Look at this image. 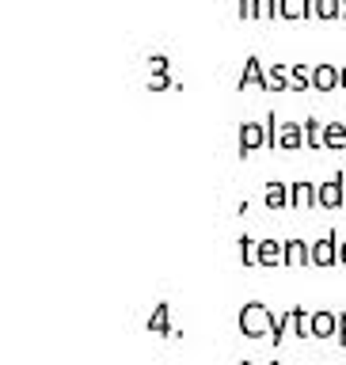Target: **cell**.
I'll return each instance as SVG.
<instances>
[{
	"label": "cell",
	"instance_id": "cell-17",
	"mask_svg": "<svg viewBox=\"0 0 346 365\" xmlns=\"http://www.w3.org/2000/svg\"><path fill=\"white\" fill-rule=\"evenodd\" d=\"M324 148H346V122H327L324 125Z\"/></svg>",
	"mask_w": 346,
	"mask_h": 365
},
{
	"label": "cell",
	"instance_id": "cell-11",
	"mask_svg": "<svg viewBox=\"0 0 346 365\" xmlns=\"http://www.w3.org/2000/svg\"><path fill=\"white\" fill-rule=\"evenodd\" d=\"M335 335H339V316L327 312V308L312 312V339H335Z\"/></svg>",
	"mask_w": 346,
	"mask_h": 365
},
{
	"label": "cell",
	"instance_id": "cell-3",
	"mask_svg": "<svg viewBox=\"0 0 346 365\" xmlns=\"http://www.w3.org/2000/svg\"><path fill=\"white\" fill-rule=\"evenodd\" d=\"M342 88V73L331 61H316L312 65V91H335Z\"/></svg>",
	"mask_w": 346,
	"mask_h": 365
},
{
	"label": "cell",
	"instance_id": "cell-7",
	"mask_svg": "<svg viewBox=\"0 0 346 365\" xmlns=\"http://www.w3.org/2000/svg\"><path fill=\"white\" fill-rule=\"evenodd\" d=\"M145 327H148V335H160V339H171V335H175V327H171V304H156Z\"/></svg>",
	"mask_w": 346,
	"mask_h": 365
},
{
	"label": "cell",
	"instance_id": "cell-5",
	"mask_svg": "<svg viewBox=\"0 0 346 365\" xmlns=\"http://www.w3.org/2000/svg\"><path fill=\"white\" fill-rule=\"evenodd\" d=\"M236 88H240V91H244V88H259V91H267V68H263L259 57H248V61H244V73H240Z\"/></svg>",
	"mask_w": 346,
	"mask_h": 365
},
{
	"label": "cell",
	"instance_id": "cell-24",
	"mask_svg": "<svg viewBox=\"0 0 346 365\" xmlns=\"http://www.w3.org/2000/svg\"><path fill=\"white\" fill-rule=\"evenodd\" d=\"M168 88H179L171 76H148V91H168Z\"/></svg>",
	"mask_w": 346,
	"mask_h": 365
},
{
	"label": "cell",
	"instance_id": "cell-4",
	"mask_svg": "<svg viewBox=\"0 0 346 365\" xmlns=\"http://www.w3.org/2000/svg\"><path fill=\"white\" fill-rule=\"evenodd\" d=\"M339 244H342V240H335V232H327L324 240H316V244H312V267H335V262H339Z\"/></svg>",
	"mask_w": 346,
	"mask_h": 365
},
{
	"label": "cell",
	"instance_id": "cell-23",
	"mask_svg": "<svg viewBox=\"0 0 346 365\" xmlns=\"http://www.w3.org/2000/svg\"><path fill=\"white\" fill-rule=\"evenodd\" d=\"M263 125H267V145L278 148V125H282V122L274 118V114H267V122H263Z\"/></svg>",
	"mask_w": 346,
	"mask_h": 365
},
{
	"label": "cell",
	"instance_id": "cell-16",
	"mask_svg": "<svg viewBox=\"0 0 346 365\" xmlns=\"http://www.w3.org/2000/svg\"><path fill=\"white\" fill-rule=\"evenodd\" d=\"M236 244H240V262H244V267H259V240L244 232Z\"/></svg>",
	"mask_w": 346,
	"mask_h": 365
},
{
	"label": "cell",
	"instance_id": "cell-22",
	"mask_svg": "<svg viewBox=\"0 0 346 365\" xmlns=\"http://www.w3.org/2000/svg\"><path fill=\"white\" fill-rule=\"evenodd\" d=\"M148 68H153V76H168V68H171V61L164 53H153L148 57Z\"/></svg>",
	"mask_w": 346,
	"mask_h": 365
},
{
	"label": "cell",
	"instance_id": "cell-14",
	"mask_svg": "<svg viewBox=\"0 0 346 365\" xmlns=\"http://www.w3.org/2000/svg\"><path fill=\"white\" fill-rule=\"evenodd\" d=\"M267 91H293V80H290V65L274 61L267 68Z\"/></svg>",
	"mask_w": 346,
	"mask_h": 365
},
{
	"label": "cell",
	"instance_id": "cell-6",
	"mask_svg": "<svg viewBox=\"0 0 346 365\" xmlns=\"http://www.w3.org/2000/svg\"><path fill=\"white\" fill-rule=\"evenodd\" d=\"M290 202L293 210H308V205H320V182H290Z\"/></svg>",
	"mask_w": 346,
	"mask_h": 365
},
{
	"label": "cell",
	"instance_id": "cell-20",
	"mask_svg": "<svg viewBox=\"0 0 346 365\" xmlns=\"http://www.w3.org/2000/svg\"><path fill=\"white\" fill-rule=\"evenodd\" d=\"M312 16L316 19H339L342 16V0H312Z\"/></svg>",
	"mask_w": 346,
	"mask_h": 365
},
{
	"label": "cell",
	"instance_id": "cell-29",
	"mask_svg": "<svg viewBox=\"0 0 346 365\" xmlns=\"http://www.w3.org/2000/svg\"><path fill=\"white\" fill-rule=\"evenodd\" d=\"M339 19H346V0H342V16H339Z\"/></svg>",
	"mask_w": 346,
	"mask_h": 365
},
{
	"label": "cell",
	"instance_id": "cell-12",
	"mask_svg": "<svg viewBox=\"0 0 346 365\" xmlns=\"http://www.w3.org/2000/svg\"><path fill=\"white\" fill-rule=\"evenodd\" d=\"M312 262V244H305V240H285V267H308Z\"/></svg>",
	"mask_w": 346,
	"mask_h": 365
},
{
	"label": "cell",
	"instance_id": "cell-19",
	"mask_svg": "<svg viewBox=\"0 0 346 365\" xmlns=\"http://www.w3.org/2000/svg\"><path fill=\"white\" fill-rule=\"evenodd\" d=\"M290 80H293V91H308L312 88V68L305 61H297V65H290Z\"/></svg>",
	"mask_w": 346,
	"mask_h": 365
},
{
	"label": "cell",
	"instance_id": "cell-28",
	"mask_svg": "<svg viewBox=\"0 0 346 365\" xmlns=\"http://www.w3.org/2000/svg\"><path fill=\"white\" fill-rule=\"evenodd\" d=\"M339 73H342V91H346V65H342V68H339Z\"/></svg>",
	"mask_w": 346,
	"mask_h": 365
},
{
	"label": "cell",
	"instance_id": "cell-26",
	"mask_svg": "<svg viewBox=\"0 0 346 365\" xmlns=\"http://www.w3.org/2000/svg\"><path fill=\"white\" fill-rule=\"evenodd\" d=\"M342 346H346V312H339V335H335Z\"/></svg>",
	"mask_w": 346,
	"mask_h": 365
},
{
	"label": "cell",
	"instance_id": "cell-18",
	"mask_svg": "<svg viewBox=\"0 0 346 365\" xmlns=\"http://www.w3.org/2000/svg\"><path fill=\"white\" fill-rule=\"evenodd\" d=\"M324 125L320 118H305V145L308 148H324Z\"/></svg>",
	"mask_w": 346,
	"mask_h": 365
},
{
	"label": "cell",
	"instance_id": "cell-21",
	"mask_svg": "<svg viewBox=\"0 0 346 365\" xmlns=\"http://www.w3.org/2000/svg\"><path fill=\"white\" fill-rule=\"evenodd\" d=\"M274 16H278V0H255V19L267 23V19H274Z\"/></svg>",
	"mask_w": 346,
	"mask_h": 365
},
{
	"label": "cell",
	"instance_id": "cell-27",
	"mask_svg": "<svg viewBox=\"0 0 346 365\" xmlns=\"http://www.w3.org/2000/svg\"><path fill=\"white\" fill-rule=\"evenodd\" d=\"M339 262H342V267H346V240H342V244H339Z\"/></svg>",
	"mask_w": 346,
	"mask_h": 365
},
{
	"label": "cell",
	"instance_id": "cell-1",
	"mask_svg": "<svg viewBox=\"0 0 346 365\" xmlns=\"http://www.w3.org/2000/svg\"><path fill=\"white\" fill-rule=\"evenodd\" d=\"M274 327H278V319H274V312L267 304L248 301L240 308V331H244L248 339H267V335H274Z\"/></svg>",
	"mask_w": 346,
	"mask_h": 365
},
{
	"label": "cell",
	"instance_id": "cell-25",
	"mask_svg": "<svg viewBox=\"0 0 346 365\" xmlns=\"http://www.w3.org/2000/svg\"><path fill=\"white\" fill-rule=\"evenodd\" d=\"M236 16L240 19H255V0H236Z\"/></svg>",
	"mask_w": 346,
	"mask_h": 365
},
{
	"label": "cell",
	"instance_id": "cell-10",
	"mask_svg": "<svg viewBox=\"0 0 346 365\" xmlns=\"http://www.w3.org/2000/svg\"><path fill=\"white\" fill-rule=\"evenodd\" d=\"M320 205L324 210H339L342 205V171H335L327 182H320Z\"/></svg>",
	"mask_w": 346,
	"mask_h": 365
},
{
	"label": "cell",
	"instance_id": "cell-13",
	"mask_svg": "<svg viewBox=\"0 0 346 365\" xmlns=\"http://www.w3.org/2000/svg\"><path fill=\"white\" fill-rule=\"evenodd\" d=\"M263 202H267L270 210H293V202H290V182H267Z\"/></svg>",
	"mask_w": 346,
	"mask_h": 365
},
{
	"label": "cell",
	"instance_id": "cell-8",
	"mask_svg": "<svg viewBox=\"0 0 346 365\" xmlns=\"http://www.w3.org/2000/svg\"><path fill=\"white\" fill-rule=\"evenodd\" d=\"M301 145H305V122H282L278 125V148L297 153Z\"/></svg>",
	"mask_w": 346,
	"mask_h": 365
},
{
	"label": "cell",
	"instance_id": "cell-15",
	"mask_svg": "<svg viewBox=\"0 0 346 365\" xmlns=\"http://www.w3.org/2000/svg\"><path fill=\"white\" fill-rule=\"evenodd\" d=\"M282 19H312V0H278Z\"/></svg>",
	"mask_w": 346,
	"mask_h": 365
},
{
	"label": "cell",
	"instance_id": "cell-9",
	"mask_svg": "<svg viewBox=\"0 0 346 365\" xmlns=\"http://www.w3.org/2000/svg\"><path fill=\"white\" fill-rule=\"evenodd\" d=\"M259 267H285V240H259Z\"/></svg>",
	"mask_w": 346,
	"mask_h": 365
},
{
	"label": "cell",
	"instance_id": "cell-2",
	"mask_svg": "<svg viewBox=\"0 0 346 365\" xmlns=\"http://www.w3.org/2000/svg\"><path fill=\"white\" fill-rule=\"evenodd\" d=\"M236 141H240V156L259 153V148H267V125L263 122H240Z\"/></svg>",
	"mask_w": 346,
	"mask_h": 365
}]
</instances>
